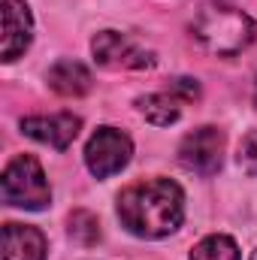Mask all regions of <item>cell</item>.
<instances>
[{"instance_id":"cell-9","label":"cell","mask_w":257,"mask_h":260,"mask_svg":"<svg viewBox=\"0 0 257 260\" xmlns=\"http://www.w3.org/2000/svg\"><path fill=\"white\" fill-rule=\"evenodd\" d=\"M3 260H46V236L30 224H6Z\"/></svg>"},{"instance_id":"cell-5","label":"cell","mask_w":257,"mask_h":260,"mask_svg":"<svg viewBox=\"0 0 257 260\" xmlns=\"http://www.w3.org/2000/svg\"><path fill=\"white\" fill-rule=\"evenodd\" d=\"M224 160V133L218 127L191 130L179 145V164L197 176H215Z\"/></svg>"},{"instance_id":"cell-14","label":"cell","mask_w":257,"mask_h":260,"mask_svg":"<svg viewBox=\"0 0 257 260\" xmlns=\"http://www.w3.org/2000/svg\"><path fill=\"white\" fill-rule=\"evenodd\" d=\"M239 167L248 176H257V130L245 133V139L239 142Z\"/></svg>"},{"instance_id":"cell-12","label":"cell","mask_w":257,"mask_h":260,"mask_svg":"<svg viewBox=\"0 0 257 260\" xmlns=\"http://www.w3.org/2000/svg\"><path fill=\"white\" fill-rule=\"evenodd\" d=\"M191 260H239V245L230 236H206L203 242H197L191 251Z\"/></svg>"},{"instance_id":"cell-15","label":"cell","mask_w":257,"mask_h":260,"mask_svg":"<svg viewBox=\"0 0 257 260\" xmlns=\"http://www.w3.org/2000/svg\"><path fill=\"white\" fill-rule=\"evenodd\" d=\"M251 260H257V251H254V254H251Z\"/></svg>"},{"instance_id":"cell-6","label":"cell","mask_w":257,"mask_h":260,"mask_svg":"<svg viewBox=\"0 0 257 260\" xmlns=\"http://www.w3.org/2000/svg\"><path fill=\"white\" fill-rule=\"evenodd\" d=\"M91 52H94V61L106 70H148L154 64L151 52L139 49L118 30H100L91 40Z\"/></svg>"},{"instance_id":"cell-7","label":"cell","mask_w":257,"mask_h":260,"mask_svg":"<svg viewBox=\"0 0 257 260\" xmlns=\"http://www.w3.org/2000/svg\"><path fill=\"white\" fill-rule=\"evenodd\" d=\"M34 37V18L24 0H3V61L21 58Z\"/></svg>"},{"instance_id":"cell-13","label":"cell","mask_w":257,"mask_h":260,"mask_svg":"<svg viewBox=\"0 0 257 260\" xmlns=\"http://www.w3.org/2000/svg\"><path fill=\"white\" fill-rule=\"evenodd\" d=\"M70 236H73L79 245H85V248L97 245V239H100V224H97V218H94L88 209H76V212L70 215Z\"/></svg>"},{"instance_id":"cell-11","label":"cell","mask_w":257,"mask_h":260,"mask_svg":"<svg viewBox=\"0 0 257 260\" xmlns=\"http://www.w3.org/2000/svg\"><path fill=\"white\" fill-rule=\"evenodd\" d=\"M136 106H139V112H142L151 124H157V127H170V124L179 121V115H182V97H176V94H170V91L145 94V97L136 100Z\"/></svg>"},{"instance_id":"cell-1","label":"cell","mask_w":257,"mask_h":260,"mask_svg":"<svg viewBox=\"0 0 257 260\" xmlns=\"http://www.w3.org/2000/svg\"><path fill=\"white\" fill-rule=\"evenodd\" d=\"M118 218L133 236L160 239L185 218V194L170 179H145L121 191Z\"/></svg>"},{"instance_id":"cell-10","label":"cell","mask_w":257,"mask_h":260,"mask_svg":"<svg viewBox=\"0 0 257 260\" xmlns=\"http://www.w3.org/2000/svg\"><path fill=\"white\" fill-rule=\"evenodd\" d=\"M49 88L52 91H58L61 97H82V94H88L91 91V73H88V67L79 64V61H58V64L49 70Z\"/></svg>"},{"instance_id":"cell-2","label":"cell","mask_w":257,"mask_h":260,"mask_svg":"<svg viewBox=\"0 0 257 260\" xmlns=\"http://www.w3.org/2000/svg\"><path fill=\"white\" fill-rule=\"evenodd\" d=\"M254 34V21L230 6H209L194 21V40L212 55H236L251 46Z\"/></svg>"},{"instance_id":"cell-3","label":"cell","mask_w":257,"mask_h":260,"mask_svg":"<svg viewBox=\"0 0 257 260\" xmlns=\"http://www.w3.org/2000/svg\"><path fill=\"white\" fill-rule=\"evenodd\" d=\"M3 203L18 206V209H43L52 200V188L46 182V173L37 157L18 154L6 164L3 179H0Z\"/></svg>"},{"instance_id":"cell-4","label":"cell","mask_w":257,"mask_h":260,"mask_svg":"<svg viewBox=\"0 0 257 260\" xmlns=\"http://www.w3.org/2000/svg\"><path fill=\"white\" fill-rule=\"evenodd\" d=\"M133 154V142L127 133L115 127H100L85 145V164L97 179H109L127 167Z\"/></svg>"},{"instance_id":"cell-8","label":"cell","mask_w":257,"mask_h":260,"mask_svg":"<svg viewBox=\"0 0 257 260\" xmlns=\"http://www.w3.org/2000/svg\"><path fill=\"white\" fill-rule=\"evenodd\" d=\"M82 127V121L73 115V112H58V115H37V118H24L21 130L24 136L37 139V142H46L58 151H64L67 145L76 139V133Z\"/></svg>"}]
</instances>
